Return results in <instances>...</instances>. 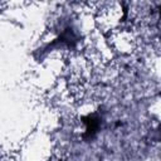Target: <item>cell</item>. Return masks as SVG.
<instances>
[{"mask_svg": "<svg viewBox=\"0 0 161 161\" xmlns=\"http://www.w3.org/2000/svg\"><path fill=\"white\" fill-rule=\"evenodd\" d=\"M101 122H102V118L97 113H92V114L86 116L83 118V123L86 125V131H84L83 137L87 138V140L93 138L99 132Z\"/></svg>", "mask_w": 161, "mask_h": 161, "instance_id": "6da1fadb", "label": "cell"}]
</instances>
